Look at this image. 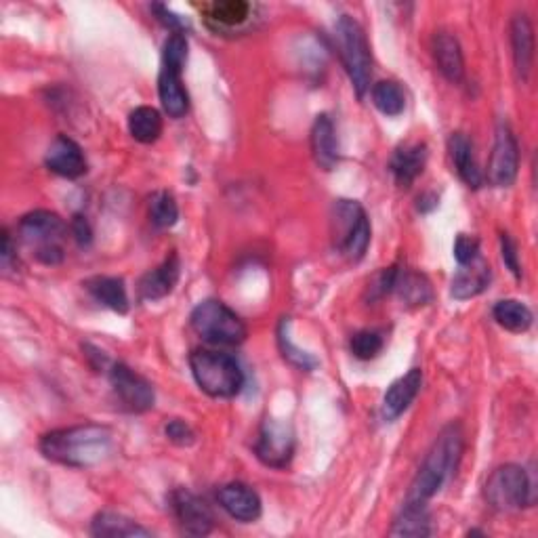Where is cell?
Returning <instances> with one entry per match:
<instances>
[{"label": "cell", "instance_id": "cell-19", "mask_svg": "<svg viewBox=\"0 0 538 538\" xmlns=\"http://www.w3.org/2000/svg\"><path fill=\"white\" fill-rule=\"evenodd\" d=\"M492 280L490 265L486 259L478 257L469 265H461V269L452 278L450 295L457 301H467L482 295Z\"/></svg>", "mask_w": 538, "mask_h": 538}, {"label": "cell", "instance_id": "cell-30", "mask_svg": "<svg viewBox=\"0 0 538 538\" xmlns=\"http://www.w3.org/2000/svg\"><path fill=\"white\" fill-rule=\"evenodd\" d=\"M129 133L135 141L150 146L162 135V116L156 108L139 106L129 114Z\"/></svg>", "mask_w": 538, "mask_h": 538}, {"label": "cell", "instance_id": "cell-17", "mask_svg": "<svg viewBox=\"0 0 538 538\" xmlns=\"http://www.w3.org/2000/svg\"><path fill=\"white\" fill-rule=\"evenodd\" d=\"M202 15L215 32H234L244 28L255 17V7L244 0H221L202 7Z\"/></svg>", "mask_w": 538, "mask_h": 538}, {"label": "cell", "instance_id": "cell-8", "mask_svg": "<svg viewBox=\"0 0 538 538\" xmlns=\"http://www.w3.org/2000/svg\"><path fill=\"white\" fill-rule=\"evenodd\" d=\"M370 221L364 206L356 200H335L333 238L335 248L351 263L364 259L370 246Z\"/></svg>", "mask_w": 538, "mask_h": 538}, {"label": "cell", "instance_id": "cell-27", "mask_svg": "<svg viewBox=\"0 0 538 538\" xmlns=\"http://www.w3.org/2000/svg\"><path fill=\"white\" fill-rule=\"evenodd\" d=\"M393 293H398V297L410 307H423L433 299L429 280L419 272H412V269H404V272L400 269Z\"/></svg>", "mask_w": 538, "mask_h": 538}, {"label": "cell", "instance_id": "cell-39", "mask_svg": "<svg viewBox=\"0 0 538 538\" xmlns=\"http://www.w3.org/2000/svg\"><path fill=\"white\" fill-rule=\"evenodd\" d=\"M156 15L158 22L167 28L171 34H185V30H188V22H185L183 17H179L177 13H173L169 7L164 5H152L150 7Z\"/></svg>", "mask_w": 538, "mask_h": 538}, {"label": "cell", "instance_id": "cell-5", "mask_svg": "<svg viewBox=\"0 0 538 538\" xmlns=\"http://www.w3.org/2000/svg\"><path fill=\"white\" fill-rule=\"evenodd\" d=\"M335 38L351 87L360 99H364L372 80V53L366 32L354 17L341 15L335 26Z\"/></svg>", "mask_w": 538, "mask_h": 538}, {"label": "cell", "instance_id": "cell-15", "mask_svg": "<svg viewBox=\"0 0 538 538\" xmlns=\"http://www.w3.org/2000/svg\"><path fill=\"white\" fill-rule=\"evenodd\" d=\"M421 387H423V370L421 368H410L406 375L393 381L383 396V406H381L383 419L385 421L400 419L404 412L410 408V404L417 400Z\"/></svg>", "mask_w": 538, "mask_h": 538}, {"label": "cell", "instance_id": "cell-40", "mask_svg": "<svg viewBox=\"0 0 538 538\" xmlns=\"http://www.w3.org/2000/svg\"><path fill=\"white\" fill-rule=\"evenodd\" d=\"M70 232L74 236V240L80 244V246H89L93 242V230H91V223L87 221L85 215H74L72 221H70Z\"/></svg>", "mask_w": 538, "mask_h": 538}, {"label": "cell", "instance_id": "cell-13", "mask_svg": "<svg viewBox=\"0 0 538 538\" xmlns=\"http://www.w3.org/2000/svg\"><path fill=\"white\" fill-rule=\"evenodd\" d=\"M217 501L227 515L234 517L236 522H242V524L257 522L263 513L261 496L257 494V490H253L251 486L242 482H232V484L221 486L217 492Z\"/></svg>", "mask_w": 538, "mask_h": 538}, {"label": "cell", "instance_id": "cell-28", "mask_svg": "<svg viewBox=\"0 0 538 538\" xmlns=\"http://www.w3.org/2000/svg\"><path fill=\"white\" fill-rule=\"evenodd\" d=\"M431 517L427 513V505H415V503H406L402 513L396 517L389 534L391 536H412V538H421V536H431Z\"/></svg>", "mask_w": 538, "mask_h": 538}, {"label": "cell", "instance_id": "cell-36", "mask_svg": "<svg viewBox=\"0 0 538 538\" xmlns=\"http://www.w3.org/2000/svg\"><path fill=\"white\" fill-rule=\"evenodd\" d=\"M452 253H454V259H457L459 265H469L478 257H482L480 255V240L475 236H469V234H459L457 240H454Z\"/></svg>", "mask_w": 538, "mask_h": 538}, {"label": "cell", "instance_id": "cell-24", "mask_svg": "<svg viewBox=\"0 0 538 538\" xmlns=\"http://www.w3.org/2000/svg\"><path fill=\"white\" fill-rule=\"evenodd\" d=\"M181 74L183 72L164 68H160L158 74V97L162 103V110L175 120L183 118L190 112V93L183 85Z\"/></svg>", "mask_w": 538, "mask_h": 538}, {"label": "cell", "instance_id": "cell-21", "mask_svg": "<svg viewBox=\"0 0 538 538\" xmlns=\"http://www.w3.org/2000/svg\"><path fill=\"white\" fill-rule=\"evenodd\" d=\"M312 152H314V158L318 162V167H322L324 171H333L337 167V164H339L341 152H339L337 129H335L333 118H330L328 114H320L314 120V127H312Z\"/></svg>", "mask_w": 538, "mask_h": 538}, {"label": "cell", "instance_id": "cell-16", "mask_svg": "<svg viewBox=\"0 0 538 538\" xmlns=\"http://www.w3.org/2000/svg\"><path fill=\"white\" fill-rule=\"evenodd\" d=\"M181 278V261L177 253H171L156 269H150L139 280V297L143 301H160L169 297Z\"/></svg>", "mask_w": 538, "mask_h": 538}, {"label": "cell", "instance_id": "cell-10", "mask_svg": "<svg viewBox=\"0 0 538 538\" xmlns=\"http://www.w3.org/2000/svg\"><path fill=\"white\" fill-rule=\"evenodd\" d=\"M520 173V146L507 122L496 124L494 146L488 164V181L494 188H511Z\"/></svg>", "mask_w": 538, "mask_h": 538}, {"label": "cell", "instance_id": "cell-23", "mask_svg": "<svg viewBox=\"0 0 538 538\" xmlns=\"http://www.w3.org/2000/svg\"><path fill=\"white\" fill-rule=\"evenodd\" d=\"M425 164H427V146L425 143H412V146H402L391 156L389 171L400 188L408 190L410 185L423 175Z\"/></svg>", "mask_w": 538, "mask_h": 538}, {"label": "cell", "instance_id": "cell-7", "mask_svg": "<svg viewBox=\"0 0 538 538\" xmlns=\"http://www.w3.org/2000/svg\"><path fill=\"white\" fill-rule=\"evenodd\" d=\"M486 503L501 513L520 511L536 503L532 473L520 465H503L490 473L484 486Z\"/></svg>", "mask_w": 538, "mask_h": 538}, {"label": "cell", "instance_id": "cell-38", "mask_svg": "<svg viewBox=\"0 0 538 538\" xmlns=\"http://www.w3.org/2000/svg\"><path fill=\"white\" fill-rule=\"evenodd\" d=\"M501 257L503 263L507 265L509 272L520 280L522 278V263H520V253H517V242L511 238V234L503 232L501 234Z\"/></svg>", "mask_w": 538, "mask_h": 538}, {"label": "cell", "instance_id": "cell-12", "mask_svg": "<svg viewBox=\"0 0 538 538\" xmlns=\"http://www.w3.org/2000/svg\"><path fill=\"white\" fill-rule=\"evenodd\" d=\"M169 503H171V511L175 515L177 524L181 526L185 534L206 536L213 532L215 515L211 507L206 505V501H202L198 494L185 488H177L171 492Z\"/></svg>", "mask_w": 538, "mask_h": 538}, {"label": "cell", "instance_id": "cell-3", "mask_svg": "<svg viewBox=\"0 0 538 538\" xmlns=\"http://www.w3.org/2000/svg\"><path fill=\"white\" fill-rule=\"evenodd\" d=\"M190 370L196 385L211 398H236L244 387V372L230 354L211 349H194L190 354Z\"/></svg>", "mask_w": 538, "mask_h": 538}, {"label": "cell", "instance_id": "cell-11", "mask_svg": "<svg viewBox=\"0 0 538 538\" xmlns=\"http://www.w3.org/2000/svg\"><path fill=\"white\" fill-rule=\"evenodd\" d=\"M110 383L124 410L141 415V412L154 408L156 393L152 383L137 375L127 364H114L110 368Z\"/></svg>", "mask_w": 538, "mask_h": 538}, {"label": "cell", "instance_id": "cell-26", "mask_svg": "<svg viewBox=\"0 0 538 538\" xmlns=\"http://www.w3.org/2000/svg\"><path fill=\"white\" fill-rule=\"evenodd\" d=\"M91 534L97 538H146L152 536V530L139 526L122 513L101 511L93 517Z\"/></svg>", "mask_w": 538, "mask_h": 538}, {"label": "cell", "instance_id": "cell-37", "mask_svg": "<svg viewBox=\"0 0 538 538\" xmlns=\"http://www.w3.org/2000/svg\"><path fill=\"white\" fill-rule=\"evenodd\" d=\"M164 436L169 438L175 446L188 448L196 444V431L192 429L190 423H185L183 419H171L167 425H164Z\"/></svg>", "mask_w": 538, "mask_h": 538}, {"label": "cell", "instance_id": "cell-18", "mask_svg": "<svg viewBox=\"0 0 538 538\" xmlns=\"http://www.w3.org/2000/svg\"><path fill=\"white\" fill-rule=\"evenodd\" d=\"M431 49L442 76L452 85H461L465 78V59L457 36H452L450 32H436Z\"/></svg>", "mask_w": 538, "mask_h": 538}, {"label": "cell", "instance_id": "cell-25", "mask_svg": "<svg viewBox=\"0 0 538 538\" xmlns=\"http://www.w3.org/2000/svg\"><path fill=\"white\" fill-rule=\"evenodd\" d=\"M85 288L89 295L103 307L112 309V312L124 316L129 312V295H127V286H124L122 278L114 276H95L85 282Z\"/></svg>", "mask_w": 538, "mask_h": 538}, {"label": "cell", "instance_id": "cell-14", "mask_svg": "<svg viewBox=\"0 0 538 538\" xmlns=\"http://www.w3.org/2000/svg\"><path fill=\"white\" fill-rule=\"evenodd\" d=\"M47 169L64 179H78L87 173V158L82 148L68 135H59L45 156Z\"/></svg>", "mask_w": 538, "mask_h": 538}, {"label": "cell", "instance_id": "cell-29", "mask_svg": "<svg viewBox=\"0 0 538 538\" xmlns=\"http://www.w3.org/2000/svg\"><path fill=\"white\" fill-rule=\"evenodd\" d=\"M492 316H494L496 324L509 330V333H517V335L530 330V326L534 322L530 307L522 301H515V299H503V301L496 303L492 307Z\"/></svg>", "mask_w": 538, "mask_h": 538}, {"label": "cell", "instance_id": "cell-41", "mask_svg": "<svg viewBox=\"0 0 538 538\" xmlns=\"http://www.w3.org/2000/svg\"><path fill=\"white\" fill-rule=\"evenodd\" d=\"M0 263H3V272L9 274L13 269V263L17 265V255L13 251V240L7 230H3V248H0Z\"/></svg>", "mask_w": 538, "mask_h": 538}, {"label": "cell", "instance_id": "cell-33", "mask_svg": "<svg viewBox=\"0 0 538 538\" xmlns=\"http://www.w3.org/2000/svg\"><path fill=\"white\" fill-rule=\"evenodd\" d=\"M150 219L160 230H169L179 221V204L171 192H156L150 198Z\"/></svg>", "mask_w": 538, "mask_h": 538}, {"label": "cell", "instance_id": "cell-31", "mask_svg": "<svg viewBox=\"0 0 538 538\" xmlns=\"http://www.w3.org/2000/svg\"><path fill=\"white\" fill-rule=\"evenodd\" d=\"M375 108L389 118H396L406 110V93L400 82L396 80H381L370 91Z\"/></svg>", "mask_w": 538, "mask_h": 538}, {"label": "cell", "instance_id": "cell-20", "mask_svg": "<svg viewBox=\"0 0 538 538\" xmlns=\"http://www.w3.org/2000/svg\"><path fill=\"white\" fill-rule=\"evenodd\" d=\"M448 152L461 181L471 190H480L484 185V175L478 167V160H475L471 139L465 133H452L448 139Z\"/></svg>", "mask_w": 538, "mask_h": 538}, {"label": "cell", "instance_id": "cell-4", "mask_svg": "<svg viewBox=\"0 0 538 538\" xmlns=\"http://www.w3.org/2000/svg\"><path fill=\"white\" fill-rule=\"evenodd\" d=\"M17 234L26 246L32 248V257L40 265L53 267L64 263V242L68 238V225L57 213L38 209L24 215L17 225Z\"/></svg>", "mask_w": 538, "mask_h": 538}, {"label": "cell", "instance_id": "cell-34", "mask_svg": "<svg viewBox=\"0 0 538 538\" xmlns=\"http://www.w3.org/2000/svg\"><path fill=\"white\" fill-rule=\"evenodd\" d=\"M351 354H354L358 360H375L383 347H385V339L377 330H360L354 337H351Z\"/></svg>", "mask_w": 538, "mask_h": 538}, {"label": "cell", "instance_id": "cell-42", "mask_svg": "<svg viewBox=\"0 0 538 538\" xmlns=\"http://www.w3.org/2000/svg\"><path fill=\"white\" fill-rule=\"evenodd\" d=\"M438 204H440V198L438 194H433V192H427L419 198V204H417V209L421 213H431L433 209H438Z\"/></svg>", "mask_w": 538, "mask_h": 538}, {"label": "cell", "instance_id": "cell-32", "mask_svg": "<svg viewBox=\"0 0 538 538\" xmlns=\"http://www.w3.org/2000/svg\"><path fill=\"white\" fill-rule=\"evenodd\" d=\"M288 326H291V322H288V318H282V322L278 326V347L282 351V358L288 364L299 368V370H303V372L316 370L320 362L312 354H309V351H305V349H301V347H297L293 343L291 333H288Z\"/></svg>", "mask_w": 538, "mask_h": 538}, {"label": "cell", "instance_id": "cell-35", "mask_svg": "<svg viewBox=\"0 0 538 538\" xmlns=\"http://www.w3.org/2000/svg\"><path fill=\"white\" fill-rule=\"evenodd\" d=\"M188 61V38L185 34H169L162 47V68L183 72Z\"/></svg>", "mask_w": 538, "mask_h": 538}, {"label": "cell", "instance_id": "cell-1", "mask_svg": "<svg viewBox=\"0 0 538 538\" xmlns=\"http://www.w3.org/2000/svg\"><path fill=\"white\" fill-rule=\"evenodd\" d=\"M114 431L106 425L85 423L61 427L40 438L43 457L72 469H89L106 463L114 452Z\"/></svg>", "mask_w": 538, "mask_h": 538}, {"label": "cell", "instance_id": "cell-6", "mask_svg": "<svg viewBox=\"0 0 538 538\" xmlns=\"http://www.w3.org/2000/svg\"><path fill=\"white\" fill-rule=\"evenodd\" d=\"M190 324L194 333L211 345L238 347L248 337L242 318L219 299L200 301L190 316Z\"/></svg>", "mask_w": 538, "mask_h": 538}, {"label": "cell", "instance_id": "cell-9", "mask_svg": "<svg viewBox=\"0 0 538 538\" xmlns=\"http://www.w3.org/2000/svg\"><path fill=\"white\" fill-rule=\"evenodd\" d=\"M297 436L291 423L265 419L255 444L257 459L269 469H286L295 459Z\"/></svg>", "mask_w": 538, "mask_h": 538}, {"label": "cell", "instance_id": "cell-2", "mask_svg": "<svg viewBox=\"0 0 538 538\" xmlns=\"http://www.w3.org/2000/svg\"><path fill=\"white\" fill-rule=\"evenodd\" d=\"M465 452V431L461 423L446 425L436 442L431 444L427 457L410 484L406 503L427 505L436 496L459 469V463Z\"/></svg>", "mask_w": 538, "mask_h": 538}, {"label": "cell", "instance_id": "cell-22", "mask_svg": "<svg viewBox=\"0 0 538 538\" xmlns=\"http://www.w3.org/2000/svg\"><path fill=\"white\" fill-rule=\"evenodd\" d=\"M511 47H513V61L517 78L526 82L532 72L534 64V30L528 15L520 13L513 17L511 22Z\"/></svg>", "mask_w": 538, "mask_h": 538}]
</instances>
